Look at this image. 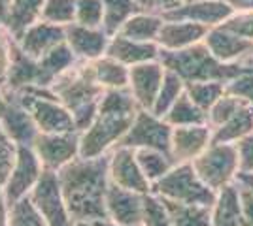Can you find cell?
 Here are the masks:
<instances>
[{"label": "cell", "instance_id": "3", "mask_svg": "<svg viewBox=\"0 0 253 226\" xmlns=\"http://www.w3.org/2000/svg\"><path fill=\"white\" fill-rule=\"evenodd\" d=\"M159 61L167 70L178 74L185 83L193 81H231L232 77L242 74L240 63H221L215 59L204 42H199L185 49L169 51L159 49Z\"/></svg>", "mask_w": 253, "mask_h": 226}, {"label": "cell", "instance_id": "23", "mask_svg": "<svg viewBox=\"0 0 253 226\" xmlns=\"http://www.w3.org/2000/svg\"><path fill=\"white\" fill-rule=\"evenodd\" d=\"M43 2L45 0H10L2 25L10 31L15 40H19L31 25L42 19Z\"/></svg>", "mask_w": 253, "mask_h": 226}, {"label": "cell", "instance_id": "54", "mask_svg": "<svg viewBox=\"0 0 253 226\" xmlns=\"http://www.w3.org/2000/svg\"><path fill=\"white\" fill-rule=\"evenodd\" d=\"M252 53H253V51H252ZM246 57H248V55H246Z\"/></svg>", "mask_w": 253, "mask_h": 226}, {"label": "cell", "instance_id": "32", "mask_svg": "<svg viewBox=\"0 0 253 226\" xmlns=\"http://www.w3.org/2000/svg\"><path fill=\"white\" fill-rule=\"evenodd\" d=\"M102 6H104V27L102 29L108 36H114L128 17L142 11L136 0H102Z\"/></svg>", "mask_w": 253, "mask_h": 226}, {"label": "cell", "instance_id": "9", "mask_svg": "<svg viewBox=\"0 0 253 226\" xmlns=\"http://www.w3.org/2000/svg\"><path fill=\"white\" fill-rule=\"evenodd\" d=\"M29 198L47 226H74V219L68 213L57 172L43 170Z\"/></svg>", "mask_w": 253, "mask_h": 226}, {"label": "cell", "instance_id": "6", "mask_svg": "<svg viewBox=\"0 0 253 226\" xmlns=\"http://www.w3.org/2000/svg\"><path fill=\"white\" fill-rule=\"evenodd\" d=\"M13 97L31 113L32 121L43 134L78 132L72 113L53 97L49 89H29V91L15 93Z\"/></svg>", "mask_w": 253, "mask_h": 226}, {"label": "cell", "instance_id": "1", "mask_svg": "<svg viewBox=\"0 0 253 226\" xmlns=\"http://www.w3.org/2000/svg\"><path fill=\"white\" fill-rule=\"evenodd\" d=\"M110 155L100 157H76L72 162L63 166L57 177L61 183L68 213L76 221L95 223L106 217V191L110 185L108 173Z\"/></svg>", "mask_w": 253, "mask_h": 226}, {"label": "cell", "instance_id": "29", "mask_svg": "<svg viewBox=\"0 0 253 226\" xmlns=\"http://www.w3.org/2000/svg\"><path fill=\"white\" fill-rule=\"evenodd\" d=\"M167 207L172 226H211V207L197 204H181L161 198Z\"/></svg>", "mask_w": 253, "mask_h": 226}, {"label": "cell", "instance_id": "24", "mask_svg": "<svg viewBox=\"0 0 253 226\" xmlns=\"http://www.w3.org/2000/svg\"><path fill=\"white\" fill-rule=\"evenodd\" d=\"M211 226H242V204L236 183L217 191L211 205Z\"/></svg>", "mask_w": 253, "mask_h": 226}, {"label": "cell", "instance_id": "12", "mask_svg": "<svg viewBox=\"0 0 253 226\" xmlns=\"http://www.w3.org/2000/svg\"><path fill=\"white\" fill-rule=\"evenodd\" d=\"M108 155H110L108 173H110V181L112 183L140 194L151 193V183L142 173L140 164L136 161V151L130 149V147L117 145Z\"/></svg>", "mask_w": 253, "mask_h": 226}, {"label": "cell", "instance_id": "31", "mask_svg": "<svg viewBox=\"0 0 253 226\" xmlns=\"http://www.w3.org/2000/svg\"><path fill=\"white\" fill-rule=\"evenodd\" d=\"M136 151V161L140 164V170L146 175L149 183L153 185L159 181L163 175L176 166V162L172 161V157L157 149H134Z\"/></svg>", "mask_w": 253, "mask_h": 226}, {"label": "cell", "instance_id": "15", "mask_svg": "<svg viewBox=\"0 0 253 226\" xmlns=\"http://www.w3.org/2000/svg\"><path fill=\"white\" fill-rule=\"evenodd\" d=\"M232 8L223 0H187L174 10L163 13V19L169 21H191L204 27H217L232 13Z\"/></svg>", "mask_w": 253, "mask_h": 226}, {"label": "cell", "instance_id": "43", "mask_svg": "<svg viewBox=\"0 0 253 226\" xmlns=\"http://www.w3.org/2000/svg\"><path fill=\"white\" fill-rule=\"evenodd\" d=\"M17 40L11 36V32L0 25V85H6V79L10 74L11 63H13V49Z\"/></svg>", "mask_w": 253, "mask_h": 226}, {"label": "cell", "instance_id": "34", "mask_svg": "<svg viewBox=\"0 0 253 226\" xmlns=\"http://www.w3.org/2000/svg\"><path fill=\"white\" fill-rule=\"evenodd\" d=\"M187 97L208 113V109L225 95V81H193L185 83Z\"/></svg>", "mask_w": 253, "mask_h": 226}, {"label": "cell", "instance_id": "25", "mask_svg": "<svg viewBox=\"0 0 253 226\" xmlns=\"http://www.w3.org/2000/svg\"><path fill=\"white\" fill-rule=\"evenodd\" d=\"M76 63L78 59L72 53V49L66 45V42L45 53L42 59H38V89H49L53 81Z\"/></svg>", "mask_w": 253, "mask_h": 226}, {"label": "cell", "instance_id": "4", "mask_svg": "<svg viewBox=\"0 0 253 226\" xmlns=\"http://www.w3.org/2000/svg\"><path fill=\"white\" fill-rule=\"evenodd\" d=\"M151 194L159 198L181 202V204H197L211 207L217 193L210 189L197 175L191 162H179L167 175L151 185Z\"/></svg>", "mask_w": 253, "mask_h": 226}, {"label": "cell", "instance_id": "30", "mask_svg": "<svg viewBox=\"0 0 253 226\" xmlns=\"http://www.w3.org/2000/svg\"><path fill=\"white\" fill-rule=\"evenodd\" d=\"M165 121L170 127H191V125H208V113L202 111L183 91V95L167 111Z\"/></svg>", "mask_w": 253, "mask_h": 226}, {"label": "cell", "instance_id": "40", "mask_svg": "<svg viewBox=\"0 0 253 226\" xmlns=\"http://www.w3.org/2000/svg\"><path fill=\"white\" fill-rule=\"evenodd\" d=\"M15 157H17V143L0 127V193H4V187L10 177Z\"/></svg>", "mask_w": 253, "mask_h": 226}, {"label": "cell", "instance_id": "44", "mask_svg": "<svg viewBox=\"0 0 253 226\" xmlns=\"http://www.w3.org/2000/svg\"><path fill=\"white\" fill-rule=\"evenodd\" d=\"M238 149V172H253V132L248 134L246 138L236 141Z\"/></svg>", "mask_w": 253, "mask_h": 226}, {"label": "cell", "instance_id": "42", "mask_svg": "<svg viewBox=\"0 0 253 226\" xmlns=\"http://www.w3.org/2000/svg\"><path fill=\"white\" fill-rule=\"evenodd\" d=\"M225 93L232 97L240 98L242 102L253 106V70H244L242 74L232 77L231 81L225 83Z\"/></svg>", "mask_w": 253, "mask_h": 226}, {"label": "cell", "instance_id": "53", "mask_svg": "<svg viewBox=\"0 0 253 226\" xmlns=\"http://www.w3.org/2000/svg\"><path fill=\"white\" fill-rule=\"evenodd\" d=\"M74 226H93V223H89V221H76Z\"/></svg>", "mask_w": 253, "mask_h": 226}, {"label": "cell", "instance_id": "35", "mask_svg": "<svg viewBox=\"0 0 253 226\" xmlns=\"http://www.w3.org/2000/svg\"><path fill=\"white\" fill-rule=\"evenodd\" d=\"M8 226H47V223L32 205L31 198L25 196L8 207Z\"/></svg>", "mask_w": 253, "mask_h": 226}, {"label": "cell", "instance_id": "45", "mask_svg": "<svg viewBox=\"0 0 253 226\" xmlns=\"http://www.w3.org/2000/svg\"><path fill=\"white\" fill-rule=\"evenodd\" d=\"M140 4L142 11H149V13H167V11L178 8L181 4H185L187 0H136Z\"/></svg>", "mask_w": 253, "mask_h": 226}, {"label": "cell", "instance_id": "11", "mask_svg": "<svg viewBox=\"0 0 253 226\" xmlns=\"http://www.w3.org/2000/svg\"><path fill=\"white\" fill-rule=\"evenodd\" d=\"M32 149L42 162L43 170L59 172L63 166L80 157V132L43 134L40 132L32 143Z\"/></svg>", "mask_w": 253, "mask_h": 226}, {"label": "cell", "instance_id": "47", "mask_svg": "<svg viewBox=\"0 0 253 226\" xmlns=\"http://www.w3.org/2000/svg\"><path fill=\"white\" fill-rule=\"evenodd\" d=\"M234 181L238 185H242L244 189H248L253 194V172H238Z\"/></svg>", "mask_w": 253, "mask_h": 226}, {"label": "cell", "instance_id": "19", "mask_svg": "<svg viewBox=\"0 0 253 226\" xmlns=\"http://www.w3.org/2000/svg\"><path fill=\"white\" fill-rule=\"evenodd\" d=\"M159 49L161 47L157 45V42H138V40L125 38L121 34H114L110 36L104 55L130 68L149 61H159Z\"/></svg>", "mask_w": 253, "mask_h": 226}, {"label": "cell", "instance_id": "37", "mask_svg": "<svg viewBox=\"0 0 253 226\" xmlns=\"http://www.w3.org/2000/svg\"><path fill=\"white\" fill-rule=\"evenodd\" d=\"M87 29L104 27V6L102 0H76V21Z\"/></svg>", "mask_w": 253, "mask_h": 226}, {"label": "cell", "instance_id": "38", "mask_svg": "<svg viewBox=\"0 0 253 226\" xmlns=\"http://www.w3.org/2000/svg\"><path fill=\"white\" fill-rule=\"evenodd\" d=\"M244 104H246V102H242L240 98L225 93V95L208 109V127H210V129L221 127L223 123H227L238 109L242 108Z\"/></svg>", "mask_w": 253, "mask_h": 226}, {"label": "cell", "instance_id": "8", "mask_svg": "<svg viewBox=\"0 0 253 226\" xmlns=\"http://www.w3.org/2000/svg\"><path fill=\"white\" fill-rule=\"evenodd\" d=\"M170 138L172 127L165 119L153 115L148 109H138L130 129L117 145L130 149H157L170 155Z\"/></svg>", "mask_w": 253, "mask_h": 226}, {"label": "cell", "instance_id": "33", "mask_svg": "<svg viewBox=\"0 0 253 226\" xmlns=\"http://www.w3.org/2000/svg\"><path fill=\"white\" fill-rule=\"evenodd\" d=\"M183 91H185V81L178 74H174L172 70H167L161 89H159V95L155 98V104L151 108V113L157 117H165L167 111L172 108V104L183 95Z\"/></svg>", "mask_w": 253, "mask_h": 226}, {"label": "cell", "instance_id": "39", "mask_svg": "<svg viewBox=\"0 0 253 226\" xmlns=\"http://www.w3.org/2000/svg\"><path fill=\"white\" fill-rule=\"evenodd\" d=\"M219 27L248 42H253V10H234Z\"/></svg>", "mask_w": 253, "mask_h": 226}, {"label": "cell", "instance_id": "50", "mask_svg": "<svg viewBox=\"0 0 253 226\" xmlns=\"http://www.w3.org/2000/svg\"><path fill=\"white\" fill-rule=\"evenodd\" d=\"M8 6H10V0H0V25L4 23V17H6Z\"/></svg>", "mask_w": 253, "mask_h": 226}, {"label": "cell", "instance_id": "20", "mask_svg": "<svg viewBox=\"0 0 253 226\" xmlns=\"http://www.w3.org/2000/svg\"><path fill=\"white\" fill-rule=\"evenodd\" d=\"M202 42L208 45L213 57L221 63H240L246 55L253 51V42H248L236 34L225 31L223 27H211Z\"/></svg>", "mask_w": 253, "mask_h": 226}, {"label": "cell", "instance_id": "48", "mask_svg": "<svg viewBox=\"0 0 253 226\" xmlns=\"http://www.w3.org/2000/svg\"><path fill=\"white\" fill-rule=\"evenodd\" d=\"M232 10H253V0H223Z\"/></svg>", "mask_w": 253, "mask_h": 226}, {"label": "cell", "instance_id": "5", "mask_svg": "<svg viewBox=\"0 0 253 226\" xmlns=\"http://www.w3.org/2000/svg\"><path fill=\"white\" fill-rule=\"evenodd\" d=\"M136 113L98 109L95 121L80 132V157L91 159L110 153L130 129Z\"/></svg>", "mask_w": 253, "mask_h": 226}, {"label": "cell", "instance_id": "26", "mask_svg": "<svg viewBox=\"0 0 253 226\" xmlns=\"http://www.w3.org/2000/svg\"><path fill=\"white\" fill-rule=\"evenodd\" d=\"M253 132V106L244 104L227 123L211 129V143H236Z\"/></svg>", "mask_w": 253, "mask_h": 226}, {"label": "cell", "instance_id": "10", "mask_svg": "<svg viewBox=\"0 0 253 226\" xmlns=\"http://www.w3.org/2000/svg\"><path fill=\"white\" fill-rule=\"evenodd\" d=\"M42 172V162L36 157L31 145H17V157H15L10 177L4 187V200H6L8 207L31 194Z\"/></svg>", "mask_w": 253, "mask_h": 226}, {"label": "cell", "instance_id": "13", "mask_svg": "<svg viewBox=\"0 0 253 226\" xmlns=\"http://www.w3.org/2000/svg\"><path fill=\"white\" fill-rule=\"evenodd\" d=\"M146 194L134 193L116 183L108 185L106 191V217L119 226H142Z\"/></svg>", "mask_w": 253, "mask_h": 226}, {"label": "cell", "instance_id": "52", "mask_svg": "<svg viewBox=\"0 0 253 226\" xmlns=\"http://www.w3.org/2000/svg\"><path fill=\"white\" fill-rule=\"evenodd\" d=\"M93 226H119V225L112 223L110 219H100V221H95V223H93Z\"/></svg>", "mask_w": 253, "mask_h": 226}, {"label": "cell", "instance_id": "18", "mask_svg": "<svg viewBox=\"0 0 253 226\" xmlns=\"http://www.w3.org/2000/svg\"><path fill=\"white\" fill-rule=\"evenodd\" d=\"M64 42V27L61 25H53L47 21H36L31 25L21 38L17 40V45L27 57H31L34 61L42 59L45 53H49L57 45Z\"/></svg>", "mask_w": 253, "mask_h": 226}, {"label": "cell", "instance_id": "17", "mask_svg": "<svg viewBox=\"0 0 253 226\" xmlns=\"http://www.w3.org/2000/svg\"><path fill=\"white\" fill-rule=\"evenodd\" d=\"M64 42L78 61H95L106 53L110 36L104 29H87L78 23H70L64 27Z\"/></svg>", "mask_w": 253, "mask_h": 226}, {"label": "cell", "instance_id": "14", "mask_svg": "<svg viewBox=\"0 0 253 226\" xmlns=\"http://www.w3.org/2000/svg\"><path fill=\"white\" fill-rule=\"evenodd\" d=\"M165 72L167 68L161 65V61H149V63H142V65L128 68V85L126 87L140 109L151 111Z\"/></svg>", "mask_w": 253, "mask_h": 226}, {"label": "cell", "instance_id": "46", "mask_svg": "<svg viewBox=\"0 0 253 226\" xmlns=\"http://www.w3.org/2000/svg\"><path fill=\"white\" fill-rule=\"evenodd\" d=\"M236 183V181H234ZM240 193V204H242V226H253V194L236 183Z\"/></svg>", "mask_w": 253, "mask_h": 226}, {"label": "cell", "instance_id": "2", "mask_svg": "<svg viewBox=\"0 0 253 226\" xmlns=\"http://www.w3.org/2000/svg\"><path fill=\"white\" fill-rule=\"evenodd\" d=\"M49 91L72 113L78 132H84L95 121L98 102L104 93V89L91 74L89 61H78L74 66H70L53 81Z\"/></svg>", "mask_w": 253, "mask_h": 226}, {"label": "cell", "instance_id": "41", "mask_svg": "<svg viewBox=\"0 0 253 226\" xmlns=\"http://www.w3.org/2000/svg\"><path fill=\"white\" fill-rule=\"evenodd\" d=\"M142 226H172L167 207L155 194H146L144 198V219Z\"/></svg>", "mask_w": 253, "mask_h": 226}, {"label": "cell", "instance_id": "36", "mask_svg": "<svg viewBox=\"0 0 253 226\" xmlns=\"http://www.w3.org/2000/svg\"><path fill=\"white\" fill-rule=\"evenodd\" d=\"M42 21L66 27L76 21V0H45Z\"/></svg>", "mask_w": 253, "mask_h": 226}, {"label": "cell", "instance_id": "27", "mask_svg": "<svg viewBox=\"0 0 253 226\" xmlns=\"http://www.w3.org/2000/svg\"><path fill=\"white\" fill-rule=\"evenodd\" d=\"M163 23H165V19L159 13L138 11L121 25V29L116 34H121V36L130 38V40H138V42H157Z\"/></svg>", "mask_w": 253, "mask_h": 226}, {"label": "cell", "instance_id": "7", "mask_svg": "<svg viewBox=\"0 0 253 226\" xmlns=\"http://www.w3.org/2000/svg\"><path fill=\"white\" fill-rule=\"evenodd\" d=\"M197 175L215 193L234 183L238 166L236 143H210L197 159L191 161Z\"/></svg>", "mask_w": 253, "mask_h": 226}, {"label": "cell", "instance_id": "16", "mask_svg": "<svg viewBox=\"0 0 253 226\" xmlns=\"http://www.w3.org/2000/svg\"><path fill=\"white\" fill-rule=\"evenodd\" d=\"M211 143V129L208 125H191V127H172L170 138V157L172 161L191 162Z\"/></svg>", "mask_w": 253, "mask_h": 226}, {"label": "cell", "instance_id": "49", "mask_svg": "<svg viewBox=\"0 0 253 226\" xmlns=\"http://www.w3.org/2000/svg\"><path fill=\"white\" fill-rule=\"evenodd\" d=\"M8 104H10V95L4 91V87L0 85V119H2V115L6 113Z\"/></svg>", "mask_w": 253, "mask_h": 226}, {"label": "cell", "instance_id": "22", "mask_svg": "<svg viewBox=\"0 0 253 226\" xmlns=\"http://www.w3.org/2000/svg\"><path fill=\"white\" fill-rule=\"evenodd\" d=\"M206 32H208V27L199 25V23L165 19L157 36V45L161 49L178 51V49H185V47L202 42Z\"/></svg>", "mask_w": 253, "mask_h": 226}, {"label": "cell", "instance_id": "21", "mask_svg": "<svg viewBox=\"0 0 253 226\" xmlns=\"http://www.w3.org/2000/svg\"><path fill=\"white\" fill-rule=\"evenodd\" d=\"M10 95V93H8ZM0 127L4 132L10 136L17 145H31L34 143L36 136L40 134V130L36 127V123L32 121L31 113L21 106V102L17 98L10 95V104L6 113L0 119Z\"/></svg>", "mask_w": 253, "mask_h": 226}, {"label": "cell", "instance_id": "28", "mask_svg": "<svg viewBox=\"0 0 253 226\" xmlns=\"http://www.w3.org/2000/svg\"><path fill=\"white\" fill-rule=\"evenodd\" d=\"M89 66L95 81L102 89H123L128 85V66L117 63L108 55L89 61Z\"/></svg>", "mask_w": 253, "mask_h": 226}, {"label": "cell", "instance_id": "51", "mask_svg": "<svg viewBox=\"0 0 253 226\" xmlns=\"http://www.w3.org/2000/svg\"><path fill=\"white\" fill-rule=\"evenodd\" d=\"M240 65L244 68H248V70H253V53H250L248 57H244L242 61H240Z\"/></svg>", "mask_w": 253, "mask_h": 226}]
</instances>
